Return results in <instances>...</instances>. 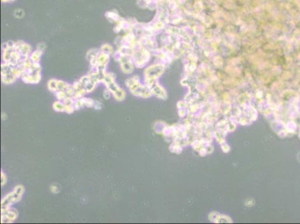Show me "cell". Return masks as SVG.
Wrapping results in <instances>:
<instances>
[{
	"mask_svg": "<svg viewBox=\"0 0 300 224\" xmlns=\"http://www.w3.org/2000/svg\"><path fill=\"white\" fill-rule=\"evenodd\" d=\"M128 90L133 96H137V97L149 98L152 94V91H150L149 88L146 84L144 85V84H140V81L131 87Z\"/></svg>",
	"mask_w": 300,
	"mask_h": 224,
	"instance_id": "obj_1",
	"label": "cell"
},
{
	"mask_svg": "<svg viewBox=\"0 0 300 224\" xmlns=\"http://www.w3.org/2000/svg\"><path fill=\"white\" fill-rule=\"evenodd\" d=\"M118 62L120 64V68L121 70L123 71L125 74H130L132 73L134 70V64L133 60H132V56L128 55H122L120 58L119 59Z\"/></svg>",
	"mask_w": 300,
	"mask_h": 224,
	"instance_id": "obj_2",
	"label": "cell"
},
{
	"mask_svg": "<svg viewBox=\"0 0 300 224\" xmlns=\"http://www.w3.org/2000/svg\"><path fill=\"white\" fill-rule=\"evenodd\" d=\"M79 81L83 89L86 91L87 94L93 92L95 90V88H96V85H97V83H96L94 81L91 79L88 75L82 76Z\"/></svg>",
	"mask_w": 300,
	"mask_h": 224,
	"instance_id": "obj_3",
	"label": "cell"
},
{
	"mask_svg": "<svg viewBox=\"0 0 300 224\" xmlns=\"http://www.w3.org/2000/svg\"><path fill=\"white\" fill-rule=\"evenodd\" d=\"M14 203H15V202H14L12 192H11L8 194L7 195H5L1 201V210L9 209L10 208H11V206Z\"/></svg>",
	"mask_w": 300,
	"mask_h": 224,
	"instance_id": "obj_4",
	"label": "cell"
},
{
	"mask_svg": "<svg viewBox=\"0 0 300 224\" xmlns=\"http://www.w3.org/2000/svg\"><path fill=\"white\" fill-rule=\"evenodd\" d=\"M11 192L12 194H13L14 202L16 203V202H20L21 199H22V195H23L24 192H25V187L22 185H18L14 187V190Z\"/></svg>",
	"mask_w": 300,
	"mask_h": 224,
	"instance_id": "obj_5",
	"label": "cell"
},
{
	"mask_svg": "<svg viewBox=\"0 0 300 224\" xmlns=\"http://www.w3.org/2000/svg\"><path fill=\"white\" fill-rule=\"evenodd\" d=\"M1 215L6 216L11 221V223H13L18 217V211L16 209L10 208L9 209L1 210Z\"/></svg>",
	"mask_w": 300,
	"mask_h": 224,
	"instance_id": "obj_6",
	"label": "cell"
},
{
	"mask_svg": "<svg viewBox=\"0 0 300 224\" xmlns=\"http://www.w3.org/2000/svg\"><path fill=\"white\" fill-rule=\"evenodd\" d=\"M53 108L55 111H56V112H65V108H66V107H65V105H64V102L57 100V101L53 103Z\"/></svg>",
	"mask_w": 300,
	"mask_h": 224,
	"instance_id": "obj_7",
	"label": "cell"
},
{
	"mask_svg": "<svg viewBox=\"0 0 300 224\" xmlns=\"http://www.w3.org/2000/svg\"><path fill=\"white\" fill-rule=\"evenodd\" d=\"M112 96H114V98L116 101L121 102L123 101V100L125 99V97H126V92H125L123 89L120 88L119 91H117L116 92H115L114 93H113Z\"/></svg>",
	"mask_w": 300,
	"mask_h": 224,
	"instance_id": "obj_8",
	"label": "cell"
},
{
	"mask_svg": "<svg viewBox=\"0 0 300 224\" xmlns=\"http://www.w3.org/2000/svg\"><path fill=\"white\" fill-rule=\"evenodd\" d=\"M105 86L106 87L107 89L109 90L112 93V94L113 93H114L115 92H116L117 91H119V90L120 89V87L119 86L118 84H116V81H110V82L107 83V84H105Z\"/></svg>",
	"mask_w": 300,
	"mask_h": 224,
	"instance_id": "obj_9",
	"label": "cell"
},
{
	"mask_svg": "<svg viewBox=\"0 0 300 224\" xmlns=\"http://www.w3.org/2000/svg\"><path fill=\"white\" fill-rule=\"evenodd\" d=\"M140 81V79H139V78L138 76H132V77L129 78V79H128L125 81V86L127 87V88L129 89L131 87H132L133 85H135V84H137V82H139Z\"/></svg>",
	"mask_w": 300,
	"mask_h": 224,
	"instance_id": "obj_10",
	"label": "cell"
},
{
	"mask_svg": "<svg viewBox=\"0 0 300 224\" xmlns=\"http://www.w3.org/2000/svg\"><path fill=\"white\" fill-rule=\"evenodd\" d=\"M57 79H52L49 80V81H48V84H47V88L48 89H49V91H51V92H53V93H55L56 91H57Z\"/></svg>",
	"mask_w": 300,
	"mask_h": 224,
	"instance_id": "obj_11",
	"label": "cell"
},
{
	"mask_svg": "<svg viewBox=\"0 0 300 224\" xmlns=\"http://www.w3.org/2000/svg\"><path fill=\"white\" fill-rule=\"evenodd\" d=\"M42 52H43L38 50V49L36 51H34V52H33V53H32V54L30 55V58H31V60H32V62L39 63L41 55H42Z\"/></svg>",
	"mask_w": 300,
	"mask_h": 224,
	"instance_id": "obj_12",
	"label": "cell"
},
{
	"mask_svg": "<svg viewBox=\"0 0 300 224\" xmlns=\"http://www.w3.org/2000/svg\"><path fill=\"white\" fill-rule=\"evenodd\" d=\"M101 51H99L97 49H91V50L88 51V53H87V59H88L89 61H91L92 60L96 58L98 56V55L100 54Z\"/></svg>",
	"mask_w": 300,
	"mask_h": 224,
	"instance_id": "obj_13",
	"label": "cell"
},
{
	"mask_svg": "<svg viewBox=\"0 0 300 224\" xmlns=\"http://www.w3.org/2000/svg\"><path fill=\"white\" fill-rule=\"evenodd\" d=\"M55 96L57 100H59V101H64L67 98L69 97L66 91H57L55 93Z\"/></svg>",
	"mask_w": 300,
	"mask_h": 224,
	"instance_id": "obj_14",
	"label": "cell"
},
{
	"mask_svg": "<svg viewBox=\"0 0 300 224\" xmlns=\"http://www.w3.org/2000/svg\"><path fill=\"white\" fill-rule=\"evenodd\" d=\"M101 52H103V53H105V54L108 55H110L111 54H113L114 49H113V47H112L111 46L109 45V44H103V45L101 46Z\"/></svg>",
	"mask_w": 300,
	"mask_h": 224,
	"instance_id": "obj_15",
	"label": "cell"
},
{
	"mask_svg": "<svg viewBox=\"0 0 300 224\" xmlns=\"http://www.w3.org/2000/svg\"><path fill=\"white\" fill-rule=\"evenodd\" d=\"M69 84L61 80H57V91H66ZM56 91V92H57Z\"/></svg>",
	"mask_w": 300,
	"mask_h": 224,
	"instance_id": "obj_16",
	"label": "cell"
},
{
	"mask_svg": "<svg viewBox=\"0 0 300 224\" xmlns=\"http://www.w3.org/2000/svg\"><path fill=\"white\" fill-rule=\"evenodd\" d=\"M83 102V105H84V107H88V108H93V104H94L95 100H93V99L89 97H81Z\"/></svg>",
	"mask_w": 300,
	"mask_h": 224,
	"instance_id": "obj_17",
	"label": "cell"
},
{
	"mask_svg": "<svg viewBox=\"0 0 300 224\" xmlns=\"http://www.w3.org/2000/svg\"><path fill=\"white\" fill-rule=\"evenodd\" d=\"M74 107H75V109H76V111H78V110L81 109V108L84 107V105H83V102H82V99H81V98H79V99H76V100H75Z\"/></svg>",
	"mask_w": 300,
	"mask_h": 224,
	"instance_id": "obj_18",
	"label": "cell"
},
{
	"mask_svg": "<svg viewBox=\"0 0 300 224\" xmlns=\"http://www.w3.org/2000/svg\"><path fill=\"white\" fill-rule=\"evenodd\" d=\"M106 17H108V19H112L113 20L117 21L120 19V17L118 16V14H116V13H113V12L110 11L108 12L106 14Z\"/></svg>",
	"mask_w": 300,
	"mask_h": 224,
	"instance_id": "obj_19",
	"label": "cell"
},
{
	"mask_svg": "<svg viewBox=\"0 0 300 224\" xmlns=\"http://www.w3.org/2000/svg\"><path fill=\"white\" fill-rule=\"evenodd\" d=\"M49 189H50V191L53 194H58L60 192V187H58L57 184H52L49 187Z\"/></svg>",
	"mask_w": 300,
	"mask_h": 224,
	"instance_id": "obj_20",
	"label": "cell"
},
{
	"mask_svg": "<svg viewBox=\"0 0 300 224\" xmlns=\"http://www.w3.org/2000/svg\"><path fill=\"white\" fill-rule=\"evenodd\" d=\"M8 182V177L6 176V174L3 172V171H1V186L5 185V184L7 183Z\"/></svg>",
	"mask_w": 300,
	"mask_h": 224,
	"instance_id": "obj_21",
	"label": "cell"
},
{
	"mask_svg": "<svg viewBox=\"0 0 300 224\" xmlns=\"http://www.w3.org/2000/svg\"><path fill=\"white\" fill-rule=\"evenodd\" d=\"M111 96H112V93L109 91V90L107 89V88L105 90V91H104V92H103V97H104L105 100H109Z\"/></svg>",
	"mask_w": 300,
	"mask_h": 224,
	"instance_id": "obj_22",
	"label": "cell"
},
{
	"mask_svg": "<svg viewBox=\"0 0 300 224\" xmlns=\"http://www.w3.org/2000/svg\"><path fill=\"white\" fill-rule=\"evenodd\" d=\"M93 108H94L95 110H101L102 108V103L100 101L95 100Z\"/></svg>",
	"mask_w": 300,
	"mask_h": 224,
	"instance_id": "obj_23",
	"label": "cell"
},
{
	"mask_svg": "<svg viewBox=\"0 0 300 224\" xmlns=\"http://www.w3.org/2000/svg\"><path fill=\"white\" fill-rule=\"evenodd\" d=\"M1 117H2V120H6V118L8 117L7 114L3 112V113H2V114H1Z\"/></svg>",
	"mask_w": 300,
	"mask_h": 224,
	"instance_id": "obj_24",
	"label": "cell"
},
{
	"mask_svg": "<svg viewBox=\"0 0 300 224\" xmlns=\"http://www.w3.org/2000/svg\"><path fill=\"white\" fill-rule=\"evenodd\" d=\"M2 2H11V1H14V0H2Z\"/></svg>",
	"mask_w": 300,
	"mask_h": 224,
	"instance_id": "obj_25",
	"label": "cell"
}]
</instances>
